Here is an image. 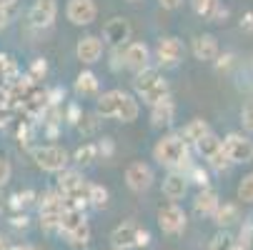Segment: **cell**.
<instances>
[{
	"label": "cell",
	"mask_w": 253,
	"mask_h": 250,
	"mask_svg": "<svg viewBox=\"0 0 253 250\" xmlns=\"http://www.w3.org/2000/svg\"><path fill=\"white\" fill-rule=\"evenodd\" d=\"M130 35H133V28H130V23L126 20V18H111L105 25H103V43L108 45V48H126L128 43H130Z\"/></svg>",
	"instance_id": "6"
},
{
	"label": "cell",
	"mask_w": 253,
	"mask_h": 250,
	"mask_svg": "<svg viewBox=\"0 0 253 250\" xmlns=\"http://www.w3.org/2000/svg\"><path fill=\"white\" fill-rule=\"evenodd\" d=\"M8 223H10V228H15V230H25V228H28V215H25V213H13V218H10Z\"/></svg>",
	"instance_id": "40"
},
{
	"label": "cell",
	"mask_w": 253,
	"mask_h": 250,
	"mask_svg": "<svg viewBox=\"0 0 253 250\" xmlns=\"http://www.w3.org/2000/svg\"><path fill=\"white\" fill-rule=\"evenodd\" d=\"M138 238H140V225H135L133 220H126L113 228L111 245L116 250H130V248H138Z\"/></svg>",
	"instance_id": "13"
},
{
	"label": "cell",
	"mask_w": 253,
	"mask_h": 250,
	"mask_svg": "<svg viewBox=\"0 0 253 250\" xmlns=\"http://www.w3.org/2000/svg\"><path fill=\"white\" fill-rule=\"evenodd\" d=\"M103 50H105L103 38H98V35H85V38H81L78 45H76V58L83 65H93L103 58Z\"/></svg>",
	"instance_id": "14"
},
{
	"label": "cell",
	"mask_w": 253,
	"mask_h": 250,
	"mask_svg": "<svg viewBox=\"0 0 253 250\" xmlns=\"http://www.w3.org/2000/svg\"><path fill=\"white\" fill-rule=\"evenodd\" d=\"M196 150H198V155H201L203 160H211L215 153H221V150H223V140L211 130L208 135H203V138L196 143Z\"/></svg>",
	"instance_id": "22"
},
{
	"label": "cell",
	"mask_w": 253,
	"mask_h": 250,
	"mask_svg": "<svg viewBox=\"0 0 253 250\" xmlns=\"http://www.w3.org/2000/svg\"><path fill=\"white\" fill-rule=\"evenodd\" d=\"M83 223H85V210L83 208H73V205L63 208V213H60V230H63V235H68L70 230H76Z\"/></svg>",
	"instance_id": "20"
},
{
	"label": "cell",
	"mask_w": 253,
	"mask_h": 250,
	"mask_svg": "<svg viewBox=\"0 0 253 250\" xmlns=\"http://www.w3.org/2000/svg\"><path fill=\"white\" fill-rule=\"evenodd\" d=\"M158 5L163 10H178L180 5H183V0H158Z\"/></svg>",
	"instance_id": "43"
},
{
	"label": "cell",
	"mask_w": 253,
	"mask_h": 250,
	"mask_svg": "<svg viewBox=\"0 0 253 250\" xmlns=\"http://www.w3.org/2000/svg\"><path fill=\"white\" fill-rule=\"evenodd\" d=\"M58 15V0H35L28 10V20L35 30H45L55 23Z\"/></svg>",
	"instance_id": "10"
},
{
	"label": "cell",
	"mask_w": 253,
	"mask_h": 250,
	"mask_svg": "<svg viewBox=\"0 0 253 250\" xmlns=\"http://www.w3.org/2000/svg\"><path fill=\"white\" fill-rule=\"evenodd\" d=\"M173 120H175V103H173V98H168V100H163V103H158V105L151 108L153 128H170Z\"/></svg>",
	"instance_id": "18"
},
{
	"label": "cell",
	"mask_w": 253,
	"mask_h": 250,
	"mask_svg": "<svg viewBox=\"0 0 253 250\" xmlns=\"http://www.w3.org/2000/svg\"><path fill=\"white\" fill-rule=\"evenodd\" d=\"M98 143H83V145H78L76 148V153L70 155V160H73L78 168H88V165H93L95 160H98Z\"/></svg>",
	"instance_id": "24"
},
{
	"label": "cell",
	"mask_w": 253,
	"mask_h": 250,
	"mask_svg": "<svg viewBox=\"0 0 253 250\" xmlns=\"http://www.w3.org/2000/svg\"><path fill=\"white\" fill-rule=\"evenodd\" d=\"M3 208H5V203H3V198H0V213H3Z\"/></svg>",
	"instance_id": "49"
},
{
	"label": "cell",
	"mask_w": 253,
	"mask_h": 250,
	"mask_svg": "<svg viewBox=\"0 0 253 250\" xmlns=\"http://www.w3.org/2000/svg\"><path fill=\"white\" fill-rule=\"evenodd\" d=\"M83 113H85V110H81V105H78V103H70L68 108H65V115H63V120H68L70 125H78V120L83 118Z\"/></svg>",
	"instance_id": "36"
},
{
	"label": "cell",
	"mask_w": 253,
	"mask_h": 250,
	"mask_svg": "<svg viewBox=\"0 0 253 250\" xmlns=\"http://www.w3.org/2000/svg\"><path fill=\"white\" fill-rule=\"evenodd\" d=\"M213 220L218 223V228L228 230L231 225H236L241 220V210H238L236 203H221L218 210H215V215H213Z\"/></svg>",
	"instance_id": "21"
},
{
	"label": "cell",
	"mask_w": 253,
	"mask_h": 250,
	"mask_svg": "<svg viewBox=\"0 0 253 250\" xmlns=\"http://www.w3.org/2000/svg\"><path fill=\"white\" fill-rule=\"evenodd\" d=\"M221 200H218V193H215L213 188H201L196 200H193V210L196 215H203V218H213L215 210H218Z\"/></svg>",
	"instance_id": "17"
},
{
	"label": "cell",
	"mask_w": 253,
	"mask_h": 250,
	"mask_svg": "<svg viewBox=\"0 0 253 250\" xmlns=\"http://www.w3.org/2000/svg\"><path fill=\"white\" fill-rule=\"evenodd\" d=\"M153 158L168 170H180L183 173V168L191 163L188 143L183 140L180 133H168L153 145Z\"/></svg>",
	"instance_id": "2"
},
{
	"label": "cell",
	"mask_w": 253,
	"mask_h": 250,
	"mask_svg": "<svg viewBox=\"0 0 253 250\" xmlns=\"http://www.w3.org/2000/svg\"><path fill=\"white\" fill-rule=\"evenodd\" d=\"M186 175H188V180H193L198 188H208V183H211L208 170H203L201 165H191V170H188Z\"/></svg>",
	"instance_id": "34"
},
{
	"label": "cell",
	"mask_w": 253,
	"mask_h": 250,
	"mask_svg": "<svg viewBox=\"0 0 253 250\" xmlns=\"http://www.w3.org/2000/svg\"><path fill=\"white\" fill-rule=\"evenodd\" d=\"M186 55V45L175 35H163L153 48V60L158 68H175Z\"/></svg>",
	"instance_id": "5"
},
{
	"label": "cell",
	"mask_w": 253,
	"mask_h": 250,
	"mask_svg": "<svg viewBox=\"0 0 253 250\" xmlns=\"http://www.w3.org/2000/svg\"><path fill=\"white\" fill-rule=\"evenodd\" d=\"M236 195H238V200H243V203H253V173H248V175L241 178Z\"/></svg>",
	"instance_id": "31"
},
{
	"label": "cell",
	"mask_w": 253,
	"mask_h": 250,
	"mask_svg": "<svg viewBox=\"0 0 253 250\" xmlns=\"http://www.w3.org/2000/svg\"><path fill=\"white\" fill-rule=\"evenodd\" d=\"M133 88L138 93V98L148 105V108H153V105L163 103L170 98V85L168 80L163 78V73L158 68H146V70H140V73H135L133 78Z\"/></svg>",
	"instance_id": "3"
},
{
	"label": "cell",
	"mask_w": 253,
	"mask_h": 250,
	"mask_svg": "<svg viewBox=\"0 0 253 250\" xmlns=\"http://www.w3.org/2000/svg\"><path fill=\"white\" fill-rule=\"evenodd\" d=\"M128 3H138V0H128Z\"/></svg>",
	"instance_id": "50"
},
{
	"label": "cell",
	"mask_w": 253,
	"mask_h": 250,
	"mask_svg": "<svg viewBox=\"0 0 253 250\" xmlns=\"http://www.w3.org/2000/svg\"><path fill=\"white\" fill-rule=\"evenodd\" d=\"M95 113L100 118H116V120H123V123H133L140 115V105L130 93L113 88V90H105L103 95H98Z\"/></svg>",
	"instance_id": "1"
},
{
	"label": "cell",
	"mask_w": 253,
	"mask_h": 250,
	"mask_svg": "<svg viewBox=\"0 0 253 250\" xmlns=\"http://www.w3.org/2000/svg\"><path fill=\"white\" fill-rule=\"evenodd\" d=\"M48 98H50V105H60V100L65 98V90L63 88H53V90H48Z\"/></svg>",
	"instance_id": "42"
},
{
	"label": "cell",
	"mask_w": 253,
	"mask_h": 250,
	"mask_svg": "<svg viewBox=\"0 0 253 250\" xmlns=\"http://www.w3.org/2000/svg\"><path fill=\"white\" fill-rule=\"evenodd\" d=\"M13 120V105L10 103H0V128H5Z\"/></svg>",
	"instance_id": "39"
},
{
	"label": "cell",
	"mask_w": 253,
	"mask_h": 250,
	"mask_svg": "<svg viewBox=\"0 0 253 250\" xmlns=\"http://www.w3.org/2000/svg\"><path fill=\"white\" fill-rule=\"evenodd\" d=\"M186 193H188V175L180 170H170L163 178V195L168 200H180L186 198Z\"/></svg>",
	"instance_id": "16"
},
{
	"label": "cell",
	"mask_w": 253,
	"mask_h": 250,
	"mask_svg": "<svg viewBox=\"0 0 253 250\" xmlns=\"http://www.w3.org/2000/svg\"><path fill=\"white\" fill-rule=\"evenodd\" d=\"M33 203H38V193L35 190H20V193H13L8 198V208L13 213H25V208Z\"/></svg>",
	"instance_id": "27"
},
{
	"label": "cell",
	"mask_w": 253,
	"mask_h": 250,
	"mask_svg": "<svg viewBox=\"0 0 253 250\" xmlns=\"http://www.w3.org/2000/svg\"><path fill=\"white\" fill-rule=\"evenodd\" d=\"M241 28L243 30H253V13H246V18L241 20Z\"/></svg>",
	"instance_id": "44"
},
{
	"label": "cell",
	"mask_w": 253,
	"mask_h": 250,
	"mask_svg": "<svg viewBox=\"0 0 253 250\" xmlns=\"http://www.w3.org/2000/svg\"><path fill=\"white\" fill-rule=\"evenodd\" d=\"M98 90H100L98 75L93 70H81L78 78H76V93L78 95H98Z\"/></svg>",
	"instance_id": "25"
},
{
	"label": "cell",
	"mask_w": 253,
	"mask_h": 250,
	"mask_svg": "<svg viewBox=\"0 0 253 250\" xmlns=\"http://www.w3.org/2000/svg\"><path fill=\"white\" fill-rule=\"evenodd\" d=\"M223 148H226L228 158L233 160V165L253 160V140L248 135H243V133H228L223 138Z\"/></svg>",
	"instance_id": "8"
},
{
	"label": "cell",
	"mask_w": 253,
	"mask_h": 250,
	"mask_svg": "<svg viewBox=\"0 0 253 250\" xmlns=\"http://www.w3.org/2000/svg\"><path fill=\"white\" fill-rule=\"evenodd\" d=\"M45 75H48V63H45L43 58H35L33 65H30V70H28V78H30L33 83H41Z\"/></svg>",
	"instance_id": "32"
},
{
	"label": "cell",
	"mask_w": 253,
	"mask_h": 250,
	"mask_svg": "<svg viewBox=\"0 0 253 250\" xmlns=\"http://www.w3.org/2000/svg\"><path fill=\"white\" fill-rule=\"evenodd\" d=\"M186 225H188V215L180 205L170 203V205H163L158 210V228L166 235H180L186 230Z\"/></svg>",
	"instance_id": "7"
},
{
	"label": "cell",
	"mask_w": 253,
	"mask_h": 250,
	"mask_svg": "<svg viewBox=\"0 0 253 250\" xmlns=\"http://www.w3.org/2000/svg\"><path fill=\"white\" fill-rule=\"evenodd\" d=\"M88 200H90V205H93V208L103 210V208L108 205V200H111V193H108V188H105V185H100V183H90Z\"/></svg>",
	"instance_id": "28"
},
{
	"label": "cell",
	"mask_w": 253,
	"mask_h": 250,
	"mask_svg": "<svg viewBox=\"0 0 253 250\" xmlns=\"http://www.w3.org/2000/svg\"><path fill=\"white\" fill-rule=\"evenodd\" d=\"M241 123L248 133H253V100H248L243 108H241Z\"/></svg>",
	"instance_id": "37"
},
{
	"label": "cell",
	"mask_w": 253,
	"mask_h": 250,
	"mask_svg": "<svg viewBox=\"0 0 253 250\" xmlns=\"http://www.w3.org/2000/svg\"><path fill=\"white\" fill-rule=\"evenodd\" d=\"M231 250H251V248H248V245H243V243H236Z\"/></svg>",
	"instance_id": "46"
},
{
	"label": "cell",
	"mask_w": 253,
	"mask_h": 250,
	"mask_svg": "<svg viewBox=\"0 0 253 250\" xmlns=\"http://www.w3.org/2000/svg\"><path fill=\"white\" fill-rule=\"evenodd\" d=\"M208 165H211L213 170H218V173H226V170L233 168V160L228 158V153H226V148H223L221 153H215V155L208 160Z\"/></svg>",
	"instance_id": "33"
},
{
	"label": "cell",
	"mask_w": 253,
	"mask_h": 250,
	"mask_svg": "<svg viewBox=\"0 0 253 250\" xmlns=\"http://www.w3.org/2000/svg\"><path fill=\"white\" fill-rule=\"evenodd\" d=\"M76 128H78L83 135H95L98 128H100V115H98V113H83V118L78 120Z\"/></svg>",
	"instance_id": "30"
},
{
	"label": "cell",
	"mask_w": 253,
	"mask_h": 250,
	"mask_svg": "<svg viewBox=\"0 0 253 250\" xmlns=\"http://www.w3.org/2000/svg\"><path fill=\"white\" fill-rule=\"evenodd\" d=\"M196 60L201 63H213L215 58L221 55V48H218V40H215V35L211 33H203V35H196L193 38V45H191Z\"/></svg>",
	"instance_id": "15"
},
{
	"label": "cell",
	"mask_w": 253,
	"mask_h": 250,
	"mask_svg": "<svg viewBox=\"0 0 253 250\" xmlns=\"http://www.w3.org/2000/svg\"><path fill=\"white\" fill-rule=\"evenodd\" d=\"M18 250H38V248H33V245H18Z\"/></svg>",
	"instance_id": "48"
},
{
	"label": "cell",
	"mask_w": 253,
	"mask_h": 250,
	"mask_svg": "<svg viewBox=\"0 0 253 250\" xmlns=\"http://www.w3.org/2000/svg\"><path fill=\"white\" fill-rule=\"evenodd\" d=\"M10 175H13V165L5 155H0V190H3L10 183Z\"/></svg>",
	"instance_id": "35"
},
{
	"label": "cell",
	"mask_w": 253,
	"mask_h": 250,
	"mask_svg": "<svg viewBox=\"0 0 253 250\" xmlns=\"http://www.w3.org/2000/svg\"><path fill=\"white\" fill-rule=\"evenodd\" d=\"M30 155H33L35 165H38L41 170H45V173H60L70 163V153L65 148H60V145H53V143L30 148Z\"/></svg>",
	"instance_id": "4"
},
{
	"label": "cell",
	"mask_w": 253,
	"mask_h": 250,
	"mask_svg": "<svg viewBox=\"0 0 253 250\" xmlns=\"http://www.w3.org/2000/svg\"><path fill=\"white\" fill-rule=\"evenodd\" d=\"M15 3V0H0V8H10Z\"/></svg>",
	"instance_id": "47"
},
{
	"label": "cell",
	"mask_w": 253,
	"mask_h": 250,
	"mask_svg": "<svg viewBox=\"0 0 253 250\" xmlns=\"http://www.w3.org/2000/svg\"><path fill=\"white\" fill-rule=\"evenodd\" d=\"M236 245V240H233V235L228 233V230H218L213 238H211V243H208V250H231Z\"/></svg>",
	"instance_id": "29"
},
{
	"label": "cell",
	"mask_w": 253,
	"mask_h": 250,
	"mask_svg": "<svg viewBox=\"0 0 253 250\" xmlns=\"http://www.w3.org/2000/svg\"><path fill=\"white\" fill-rule=\"evenodd\" d=\"M233 53H226V55H218V58H215V68H218L221 70V73H223V70H228L231 65H233Z\"/></svg>",
	"instance_id": "41"
},
{
	"label": "cell",
	"mask_w": 253,
	"mask_h": 250,
	"mask_svg": "<svg viewBox=\"0 0 253 250\" xmlns=\"http://www.w3.org/2000/svg\"><path fill=\"white\" fill-rule=\"evenodd\" d=\"M151 58H153L151 48H148L146 43H140V40L128 43V45L123 48V68L133 70V73H140V70L151 68Z\"/></svg>",
	"instance_id": "11"
},
{
	"label": "cell",
	"mask_w": 253,
	"mask_h": 250,
	"mask_svg": "<svg viewBox=\"0 0 253 250\" xmlns=\"http://www.w3.org/2000/svg\"><path fill=\"white\" fill-rule=\"evenodd\" d=\"M191 5H193L196 15H201V18H206L211 23L228 15V10L221 8V0H191Z\"/></svg>",
	"instance_id": "19"
},
{
	"label": "cell",
	"mask_w": 253,
	"mask_h": 250,
	"mask_svg": "<svg viewBox=\"0 0 253 250\" xmlns=\"http://www.w3.org/2000/svg\"><path fill=\"white\" fill-rule=\"evenodd\" d=\"M98 153H100L103 158H113V153H116V145H113V138H103V140L98 143Z\"/></svg>",
	"instance_id": "38"
},
{
	"label": "cell",
	"mask_w": 253,
	"mask_h": 250,
	"mask_svg": "<svg viewBox=\"0 0 253 250\" xmlns=\"http://www.w3.org/2000/svg\"><path fill=\"white\" fill-rule=\"evenodd\" d=\"M113 250H116V248H113Z\"/></svg>",
	"instance_id": "51"
},
{
	"label": "cell",
	"mask_w": 253,
	"mask_h": 250,
	"mask_svg": "<svg viewBox=\"0 0 253 250\" xmlns=\"http://www.w3.org/2000/svg\"><path fill=\"white\" fill-rule=\"evenodd\" d=\"M65 240H68V245L73 248V250H85L88 243H90V225H88V220L83 225H78L76 230H70L65 235Z\"/></svg>",
	"instance_id": "26"
},
{
	"label": "cell",
	"mask_w": 253,
	"mask_h": 250,
	"mask_svg": "<svg viewBox=\"0 0 253 250\" xmlns=\"http://www.w3.org/2000/svg\"><path fill=\"white\" fill-rule=\"evenodd\" d=\"M211 133V125L203 120V118H193L191 123L183 125V130H180V135H183V140L188 143V145H196V143Z\"/></svg>",
	"instance_id": "23"
},
{
	"label": "cell",
	"mask_w": 253,
	"mask_h": 250,
	"mask_svg": "<svg viewBox=\"0 0 253 250\" xmlns=\"http://www.w3.org/2000/svg\"><path fill=\"white\" fill-rule=\"evenodd\" d=\"M153 180H156V175H153V170H151L148 163L135 160V163H130L126 168V183H128V188L133 193H146L153 185Z\"/></svg>",
	"instance_id": "9"
},
{
	"label": "cell",
	"mask_w": 253,
	"mask_h": 250,
	"mask_svg": "<svg viewBox=\"0 0 253 250\" xmlns=\"http://www.w3.org/2000/svg\"><path fill=\"white\" fill-rule=\"evenodd\" d=\"M65 18L73 23V25H90V23L98 18L95 0H68Z\"/></svg>",
	"instance_id": "12"
},
{
	"label": "cell",
	"mask_w": 253,
	"mask_h": 250,
	"mask_svg": "<svg viewBox=\"0 0 253 250\" xmlns=\"http://www.w3.org/2000/svg\"><path fill=\"white\" fill-rule=\"evenodd\" d=\"M8 25V8H0V28Z\"/></svg>",
	"instance_id": "45"
}]
</instances>
